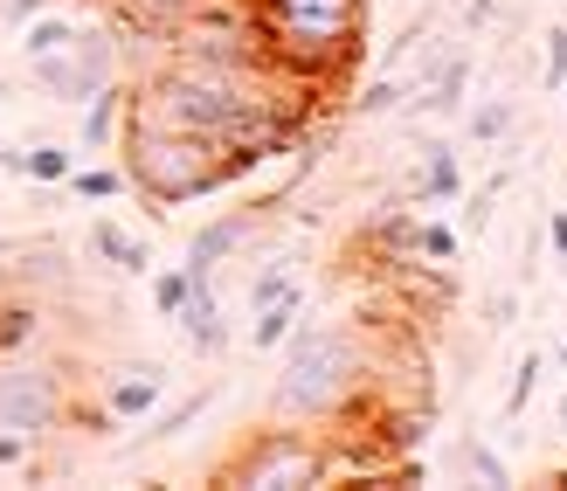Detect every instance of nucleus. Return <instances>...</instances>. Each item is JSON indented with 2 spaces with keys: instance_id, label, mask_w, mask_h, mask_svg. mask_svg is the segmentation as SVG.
<instances>
[{
  "instance_id": "obj_9",
  "label": "nucleus",
  "mask_w": 567,
  "mask_h": 491,
  "mask_svg": "<svg viewBox=\"0 0 567 491\" xmlns=\"http://www.w3.org/2000/svg\"><path fill=\"white\" fill-rule=\"evenodd\" d=\"M166 401V367L159 360H125L104 374V416L111 422H146Z\"/></svg>"
},
{
  "instance_id": "obj_16",
  "label": "nucleus",
  "mask_w": 567,
  "mask_h": 491,
  "mask_svg": "<svg viewBox=\"0 0 567 491\" xmlns=\"http://www.w3.org/2000/svg\"><path fill=\"white\" fill-rule=\"evenodd\" d=\"M202 409H208V388H194V395H187V401H174L166 416H146L153 429H146V437H132V443H125V457H138L146 443H174V437H181V429H187L194 416H202Z\"/></svg>"
},
{
  "instance_id": "obj_34",
  "label": "nucleus",
  "mask_w": 567,
  "mask_h": 491,
  "mask_svg": "<svg viewBox=\"0 0 567 491\" xmlns=\"http://www.w3.org/2000/svg\"><path fill=\"white\" fill-rule=\"evenodd\" d=\"M560 429H567V395H560Z\"/></svg>"
},
{
  "instance_id": "obj_24",
  "label": "nucleus",
  "mask_w": 567,
  "mask_h": 491,
  "mask_svg": "<svg viewBox=\"0 0 567 491\" xmlns=\"http://www.w3.org/2000/svg\"><path fill=\"white\" fill-rule=\"evenodd\" d=\"M187 298H194V277L187 270H153V311H159V319H181Z\"/></svg>"
},
{
  "instance_id": "obj_20",
  "label": "nucleus",
  "mask_w": 567,
  "mask_h": 491,
  "mask_svg": "<svg viewBox=\"0 0 567 491\" xmlns=\"http://www.w3.org/2000/svg\"><path fill=\"white\" fill-rule=\"evenodd\" d=\"M513 119H519V104H513V98H485V104H477L471 119H464V132L477 139V146H498V139L513 132Z\"/></svg>"
},
{
  "instance_id": "obj_3",
  "label": "nucleus",
  "mask_w": 567,
  "mask_h": 491,
  "mask_svg": "<svg viewBox=\"0 0 567 491\" xmlns=\"http://www.w3.org/2000/svg\"><path fill=\"white\" fill-rule=\"evenodd\" d=\"M367 346L347 326H319L298 319V333L284 339V374L270 388V416L277 422H339L367 395Z\"/></svg>"
},
{
  "instance_id": "obj_36",
  "label": "nucleus",
  "mask_w": 567,
  "mask_h": 491,
  "mask_svg": "<svg viewBox=\"0 0 567 491\" xmlns=\"http://www.w3.org/2000/svg\"><path fill=\"white\" fill-rule=\"evenodd\" d=\"M560 367H567V346H560Z\"/></svg>"
},
{
  "instance_id": "obj_5",
  "label": "nucleus",
  "mask_w": 567,
  "mask_h": 491,
  "mask_svg": "<svg viewBox=\"0 0 567 491\" xmlns=\"http://www.w3.org/2000/svg\"><path fill=\"white\" fill-rule=\"evenodd\" d=\"M215 478L243 484V491H305V484L332 478V457H326L319 437H305V429H249L243 450Z\"/></svg>"
},
{
  "instance_id": "obj_8",
  "label": "nucleus",
  "mask_w": 567,
  "mask_h": 491,
  "mask_svg": "<svg viewBox=\"0 0 567 491\" xmlns=\"http://www.w3.org/2000/svg\"><path fill=\"white\" fill-rule=\"evenodd\" d=\"M264 222H270V208H264V201H257V208H229V215H215V222L202 228V236L187 243V264H181V270H187L194 284H208V277H215L221 264H229V256H236L249 236H257Z\"/></svg>"
},
{
  "instance_id": "obj_21",
  "label": "nucleus",
  "mask_w": 567,
  "mask_h": 491,
  "mask_svg": "<svg viewBox=\"0 0 567 491\" xmlns=\"http://www.w3.org/2000/svg\"><path fill=\"white\" fill-rule=\"evenodd\" d=\"M14 166L28 173V181L63 187V181H70V166H76V153H70V146H28V153H14Z\"/></svg>"
},
{
  "instance_id": "obj_26",
  "label": "nucleus",
  "mask_w": 567,
  "mask_h": 491,
  "mask_svg": "<svg viewBox=\"0 0 567 491\" xmlns=\"http://www.w3.org/2000/svg\"><path fill=\"white\" fill-rule=\"evenodd\" d=\"M533 381H540V354H526V360L513 367V388H505V422H519V416H526Z\"/></svg>"
},
{
  "instance_id": "obj_14",
  "label": "nucleus",
  "mask_w": 567,
  "mask_h": 491,
  "mask_svg": "<svg viewBox=\"0 0 567 491\" xmlns=\"http://www.w3.org/2000/svg\"><path fill=\"white\" fill-rule=\"evenodd\" d=\"M181 333H187L194 354H221V339H229V333H221V305H215L208 284H194V298L181 305Z\"/></svg>"
},
{
  "instance_id": "obj_22",
  "label": "nucleus",
  "mask_w": 567,
  "mask_h": 491,
  "mask_svg": "<svg viewBox=\"0 0 567 491\" xmlns=\"http://www.w3.org/2000/svg\"><path fill=\"white\" fill-rule=\"evenodd\" d=\"M415 256H422V264H457V228H450V222H436V215H422L415 222Z\"/></svg>"
},
{
  "instance_id": "obj_7",
  "label": "nucleus",
  "mask_w": 567,
  "mask_h": 491,
  "mask_svg": "<svg viewBox=\"0 0 567 491\" xmlns=\"http://www.w3.org/2000/svg\"><path fill=\"white\" fill-rule=\"evenodd\" d=\"M63 416H70V388L55 367H28V360L0 367V429L42 443L49 429H63Z\"/></svg>"
},
{
  "instance_id": "obj_25",
  "label": "nucleus",
  "mask_w": 567,
  "mask_h": 491,
  "mask_svg": "<svg viewBox=\"0 0 567 491\" xmlns=\"http://www.w3.org/2000/svg\"><path fill=\"white\" fill-rule=\"evenodd\" d=\"M415 222L422 215H381V228H374V249H388V256H415Z\"/></svg>"
},
{
  "instance_id": "obj_4",
  "label": "nucleus",
  "mask_w": 567,
  "mask_h": 491,
  "mask_svg": "<svg viewBox=\"0 0 567 491\" xmlns=\"http://www.w3.org/2000/svg\"><path fill=\"white\" fill-rule=\"evenodd\" d=\"M367 0H257V49L270 70L326 83L360 55Z\"/></svg>"
},
{
  "instance_id": "obj_1",
  "label": "nucleus",
  "mask_w": 567,
  "mask_h": 491,
  "mask_svg": "<svg viewBox=\"0 0 567 491\" xmlns=\"http://www.w3.org/2000/svg\"><path fill=\"white\" fill-rule=\"evenodd\" d=\"M125 111L132 119H153V125H174V132L221 139V146H270V153H284V139L298 132V119H284L270 98L249 91V76L187 63V55L153 70L138 83V98H125Z\"/></svg>"
},
{
  "instance_id": "obj_12",
  "label": "nucleus",
  "mask_w": 567,
  "mask_h": 491,
  "mask_svg": "<svg viewBox=\"0 0 567 491\" xmlns=\"http://www.w3.org/2000/svg\"><path fill=\"white\" fill-rule=\"evenodd\" d=\"M76 111H83V125H76V146H83V153H104L111 139L125 132V91H118V83H104V91L83 98Z\"/></svg>"
},
{
  "instance_id": "obj_10",
  "label": "nucleus",
  "mask_w": 567,
  "mask_h": 491,
  "mask_svg": "<svg viewBox=\"0 0 567 491\" xmlns=\"http://www.w3.org/2000/svg\"><path fill=\"white\" fill-rule=\"evenodd\" d=\"M464 91H471V49H450V55H436V70H430V83H422V104H415V111L457 119V111H464Z\"/></svg>"
},
{
  "instance_id": "obj_15",
  "label": "nucleus",
  "mask_w": 567,
  "mask_h": 491,
  "mask_svg": "<svg viewBox=\"0 0 567 491\" xmlns=\"http://www.w3.org/2000/svg\"><path fill=\"white\" fill-rule=\"evenodd\" d=\"M443 201H464V166L450 146H430V160H422V208H443Z\"/></svg>"
},
{
  "instance_id": "obj_31",
  "label": "nucleus",
  "mask_w": 567,
  "mask_h": 491,
  "mask_svg": "<svg viewBox=\"0 0 567 491\" xmlns=\"http://www.w3.org/2000/svg\"><path fill=\"white\" fill-rule=\"evenodd\" d=\"M547 243H554V256H560V270H567V215H560V208L547 215Z\"/></svg>"
},
{
  "instance_id": "obj_18",
  "label": "nucleus",
  "mask_w": 567,
  "mask_h": 491,
  "mask_svg": "<svg viewBox=\"0 0 567 491\" xmlns=\"http://www.w3.org/2000/svg\"><path fill=\"white\" fill-rule=\"evenodd\" d=\"M450 457H457V464H464L477 484H492V491H505V484H513V464H505V457H498L492 443H477V437H464V443L450 450Z\"/></svg>"
},
{
  "instance_id": "obj_6",
  "label": "nucleus",
  "mask_w": 567,
  "mask_h": 491,
  "mask_svg": "<svg viewBox=\"0 0 567 491\" xmlns=\"http://www.w3.org/2000/svg\"><path fill=\"white\" fill-rule=\"evenodd\" d=\"M28 70H35L42 98H55V104H83V98H97L104 83H118V35H111V28H76L63 49L35 55Z\"/></svg>"
},
{
  "instance_id": "obj_19",
  "label": "nucleus",
  "mask_w": 567,
  "mask_h": 491,
  "mask_svg": "<svg viewBox=\"0 0 567 491\" xmlns=\"http://www.w3.org/2000/svg\"><path fill=\"white\" fill-rule=\"evenodd\" d=\"M70 35H76V21H70V14H28V21H21V55L35 63V55L63 49Z\"/></svg>"
},
{
  "instance_id": "obj_32",
  "label": "nucleus",
  "mask_w": 567,
  "mask_h": 491,
  "mask_svg": "<svg viewBox=\"0 0 567 491\" xmlns=\"http://www.w3.org/2000/svg\"><path fill=\"white\" fill-rule=\"evenodd\" d=\"M8 14H14V21H28V14H42V0H8Z\"/></svg>"
},
{
  "instance_id": "obj_30",
  "label": "nucleus",
  "mask_w": 567,
  "mask_h": 491,
  "mask_svg": "<svg viewBox=\"0 0 567 491\" xmlns=\"http://www.w3.org/2000/svg\"><path fill=\"white\" fill-rule=\"evenodd\" d=\"M28 457H35V443L14 437V429H0V464H28Z\"/></svg>"
},
{
  "instance_id": "obj_2",
  "label": "nucleus",
  "mask_w": 567,
  "mask_h": 491,
  "mask_svg": "<svg viewBox=\"0 0 567 491\" xmlns=\"http://www.w3.org/2000/svg\"><path fill=\"white\" fill-rule=\"evenodd\" d=\"M125 181L146 194V208H187L215 187L257 173L264 160H277L270 146H221V139H202V132H174V125H153V119H132L125 111Z\"/></svg>"
},
{
  "instance_id": "obj_28",
  "label": "nucleus",
  "mask_w": 567,
  "mask_h": 491,
  "mask_svg": "<svg viewBox=\"0 0 567 491\" xmlns=\"http://www.w3.org/2000/svg\"><path fill=\"white\" fill-rule=\"evenodd\" d=\"M567 83V28H547V76H540V91L554 98Z\"/></svg>"
},
{
  "instance_id": "obj_11",
  "label": "nucleus",
  "mask_w": 567,
  "mask_h": 491,
  "mask_svg": "<svg viewBox=\"0 0 567 491\" xmlns=\"http://www.w3.org/2000/svg\"><path fill=\"white\" fill-rule=\"evenodd\" d=\"M91 256H97V264H111L118 277H146L153 270V249L138 243L125 222H91Z\"/></svg>"
},
{
  "instance_id": "obj_33",
  "label": "nucleus",
  "mask_w": 567,
  "mask_h": 491,
  "mask_svg": "<svg viewBox=\"0 0 567 491\" xmlns=\"http://www.w3.org/2000/svg\"><path fill=\"white\" fill-rule=\"evenodd\" d=\"M554 484H560V491H567V464H560V471H554Z\"/></svg>"
},
{
  "instance_id": "obj_35",
  "label": "nucleus",
  "mask_w": 567,
  "mask_h": 491,
  "mask_svg": "<svg viewBox=\"0 0 567 491\" xmlns=\"http://www.w3.org/2000/svg\"><path fill=\"white\" fill-rule=\"evenodd\" d=\"M0 256H8V236H0Z\"/></svg>"
},
{
  "instance_id": "obj_13",
  "label": "nucleus",
  "mask_w": 567,
  "mask_h": 491,
  "mask_svg": "<svg viewBox=\"0 0 567 491\" xmlns=\"http://www.w3.org/2000/svg\"><path fill=\"white\" fill-rule=\"evenodd\" d=\"M298 319H305V291H284V298L257 305L249 311V346H257V354H277V346L298 333Z\"/></svg>"
},
{
  "instance_id": "obj_29",
  "label": "nucleus",
  "mask_w": 567,
  "mask_h": 491,
  "mask_svg": "<svg viewBox=\"0 0 567 491\" xmlns=\"http://www.w3.org/2000/svg\"><path fill=\"white\" fill-rule=\"evenodd\" d=\"M485 311H492V319H485L492 333H505V326H519V291H492V298H485Z\"/></svg>"
},
{
  "instance_id": "obj_27",
  "label": "nucleus",
  "mask_w": 567,
  "mask_h": 491,
  "mask_svg": "<svg viewBox=\"0 0 567 491\" xmlns=\"http://www.w3.org/2000/svg\"><path fill=\"white\" fill-rule=\"evenodd\" d=\"M21 284H63V249H28L21 256Z\"/></svg>"
},
{
  "instance_id": "obj_23",
  "label": "nucleus",
  "mask_w": 567,
  "mask_h": 491,
  "mask_svg": "<svg viewBox=\"0 0 567 491\" xmlns=\"http://www.w3.org/2000/svg\"><path fill=\"white\" fill-rule=\"evenodd\" d=\"M70 194H83V201H111V194H125L132 181H125V166H70V181H63Z\"/></svg>"
},
{
  "instance_id": "obj_17",
  "label": "nucleus",
  "mask_w": 567,
  "mask_h": 491,
  "mask_svg": "<svg viewBox=\"0 0 567 491\" xmlns=\"http://www.w3.org/2000/svg\"><path fill=\"white\" fill-rule=\"evenodd\" d=\"M35 333H42V305L35 298H0V360L21 354Z\"/></svg>"
},
{
  "instance_id": "obj_37",
  "label": "nucleus",
  "mask_w": 567,
  "mask_h": 491,
  "mask_svg": "<svg viewBox=\"0 0 567 491\" xmlns=\"http://www.w3.org/2000/svg\"><path fill=\"white\" fill-rule=\"evenodd\" d=\"M560 91H567V83H560Z\"/></svg>"
}]
</instances>
